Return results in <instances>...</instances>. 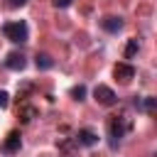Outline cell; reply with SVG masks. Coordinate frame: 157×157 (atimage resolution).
Instances as JSON below:
<instances>
[{
  "mask_svg": "<svg viewBox=\"0 0 157 157\" xmlns=\"http://www.w3.org/2000/svg\"><path fill=\"white\" fill-rule=\"evenodd\" d=\"M93 98H96L101 105H115V103H118L115 91H113L110 86H105V83H98V86L93 88Z\"/></svg>",
  "mask_w": 157,
  "mask_h": 157,
  "instance_id": "cell-3",
  "label": "cell"
},
{
  "mask_svg": "<svg viewBox=\"0 0 157 157\" xmlns=\"http://www.w3.org/2000/svg\"><path fill=\"white\" fill-rule=\"evenodd\" d=\"M2 34H5L10 42H15V44H25V42L29 39V27H27L25 20L5 22V25H2Z\"/></svg>",
  "mask_w": 157,
  "mask_h": 157,
  "instance_id": "cell-1",
  "label": "cell"
},
{
  "mask_svg": "<svg viewBox=\"0 0 157 157\" xmlns=\"http://www.w3.org/2000/svg\"><path fill=\"white\" fill-rule=\"evenodd\" d=\"M155 103H157V98H152V96H147L142 103H137V101H135V105H137V108H142L145 113H152V110H155Z\"/></svg>",
  "mask_w": 157,
  "mask_h": 157,
  "instance_id": "cell-10",
  "label": "cell"
},
{
  "mask_svg": "<svg viewBox=\"0 0 157 157\" xmlns=\"http://www.w3.org/2000/svg\"><path fill=\"white\" fill-rule=\"evenodd\" d=\"M76 142H78L81 147H93V145L98 142V135H96L93 130L83 128V130H78V132H76Z\"/></svg>",
  "mask_w": 157,
  "mask_h": 157,
  "instance_id": "cell-6",
  "label": "cell"
},
{
  "mask_svg": "<svg viewBox=\"0 0 157 157\" xmlns=\"http://www.w3.org/2000/svg\"><path fill=\"white\" fill-rule=\"evenodd\" d=\"M34 64H37L39 71H49V69L54 66V59H52L49 54H37V56H34Z\"/></svg>",
  "mask_w": 157,
  "mask_h": 157,
  "instance_id": "cell-9",
  "label": "cell"
},
{
  "mask_svg": "<svg viewBox=\"0 0 157 157\" xmlns=\"http://www.w3.org/2000/svg\"><path fill=\"white\" fill-rule=\"evenodd\" d=\"M7 103H10V93L0 91V108H7Z\"/></svg>",
  "mask_w": 157,
  "mask_h": 157,
  "instance_id": "cell-13",
  "label": "cell"
},
{
  "mask_svg": "<svg viewBox=\"0 0 157 157\" xmlns=\"http://www.w3.org/2000/svg\"><path fill=\"white\" fill-rule=\"evenodd\" d=\"M101 27H103L105 32L115 34V32L123 29V20H120V17H103V20H101Z\"/></svg>",
  "mask_w": 157,
  "mask_h": 157,
  "instance_id": "cell-8",
  "label": "cell"
},
{
  "mask_svg": "<svg viewBox=\"0 0 157 157\" xmlns=\"http://www.w3.org/2000/svg\"><path fill=\"white\" fill-rule=\"evenodd\" d=\"M52 2H54V7H59V10H64V7H69V5L74 2V0H52Z\"/></svg>",
  "mask_w": 157,
  "mask_h": 157,
  "instance_id": "cell-14",
  "label": "cell"
},
{
  "mask_svg": "<svg viewBox=\"0 0 157 157\" xmlns=\"http://www.w3.org/2000/svg\"><path fill=\"white\" fill-rule=\"evenodd\" d=\"M71 98L83 101V98H86V86H81V83H78V86H74V88H71Z\"/></svg>",
  "mask_w": 157,
  "mask_h": 157,
  "instance_id": "cell-12",
  "label": "cell"
},
{
  "mask_svg": "<svg viewBox=\"0 0 157 157\" xmlns=\"http://www.w3.org/2000/svg\"><path fill=\"white\" fill-rule=\"evenodd\" d=\"M5 66H7L10 71H22V69L27 66V59H25V54H20V52H12V54H7V59H5Z\"/></svg>",
  "mask_w": 157,
  "mask_h": 157,
  "instance_id": "cell-5",
  "label": "cell"
},
{
  "mask_svg": "<svg viewBox=\"0 0 157 157\" xmlns=\"http://www.w3.org/2000/svg\"><path fill=\"white\" fill-rule=\"evenodd\" d=\"M128 130H130V123H128L125 118H113V120H110V125H108V135H110V147H113V150L118 147V142L125 137Z\"/></svg>",
  "mask_w": 157,
  "mask_h": 157,
  "instance_id": "cell-2",
  "label": "cell"
},
{
  "mask_svg": "<svg viewBox=\"0 0 157 157\" xmlns=\"http://www.w3.org/2000/svg\"><path fill=\"white\" fill-rule=\"evenodd\" d=\"M137 49H140V42H137V39H130V42H128V47H125V59H132Z\"/></svg>",
  "mask_w": 157,
  "mask_h": 157,
  "instance_id": "cell-11",
  "label": "cell"
},
{
  "mask_svg": "<svg viewBox=\"0 0 157 157\" xmlns=\"http://www.w3.org/2000/svg\"><path fill=\"white\" fill-rule=\"evenodd\" d=\"M113 74H115V78H120V81L128 83L130 78H135V66L132 64H115Z\"/></svg>",
  "mask_w": 157,
  "mask_h": 157,
  "instance_id": "cell-7",
  "label": "cell"
},
{
  "mask_svg": "<svg viewBox=\"0 0 157 157\" xmlns=\"http://www.w3.org/2000/svg\"><path fill=\"white\" fill-rule=\"evenodd\" d=\"M25 2H27V0H10V5H12V7H20V5H25Z\"/></svg>",
  "mask_w": 157,
  "mask_h": 157,
  "instance_id": "cell-15",
  "label": "cell"
},
{
  "mask_svg": "<svg viewBox=\"0 0 157 157\" xmlns=\"http://www.w3.org/2000/svg\"><path fill=\"white\" fill-rule=\"evenodd\" d=\"M20 147H22V137H20V132H10L7 137H5V142H2V152L5 155H15V152H20Z\"/></svg>",
  "mask_w": 157,
  "mask_h": 157,
  "instance_id": "cell-4",
  "label": "cell"
}]
</instances>
